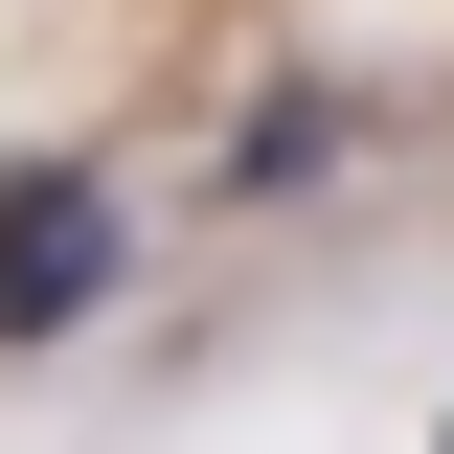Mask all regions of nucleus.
I'll return each instance as SVG.
<instances>
[{
	"label": "nucleus",
	"instance_id": "1",
	"mask_svg": "<svg viewBox=\"0 0 454 454\" xmlns=\"http://www.w3.org/2000/svg\"><path fill=\"white\" fill-rule=\"evenodd\" d=\"M114 295H137V205H114V160H0V340L46 364V340H91Z\"/></svg>",
	"mask_w": 454,
	"mask_h": 454
},
{
	"label": "nucleus",
	"instance_id": "2",
	"mask_svg": "<svg viewBox=\"0 0 454 454\" xmlns=\"http://www.w3.org/2000/svg\"><path fill=\"white\" fill-rule=\"evenodd\" d=\"M340 160V114L318 91H250V137H227V205H273V182H318Z\"/></svg>",
	"mask_w": 454,
	"mask_h": 454
},
{
	"label": "nucleus",
	"instance_id": "3",
	"mask_svg": "<svg viewBox=\"0 0 454 454\" xmlns=\"http://www.w3.org/2000/svg\"><path fill=\"white\" fill-rule=\"evenodd\" d=\"M432 454H454V409H432Z\"/></svg>",
	"mask_w": 454,
	"mask_h": 454
}]
</instances>
